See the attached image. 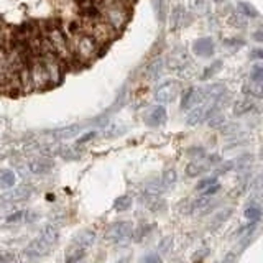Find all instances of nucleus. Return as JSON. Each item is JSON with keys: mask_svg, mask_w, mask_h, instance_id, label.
<instances>
[{"mask_svg": "<svg viewBox=\"0 0 263 263\" xmlns=\"http://www.w3.org/2000/svg\"><path fill=\"white\" fill-rule=\"evenodd\" d=\"M58 238H60V229L56 226L49 224V226L43 227L40 235L33 238V240L27 245V249H25V257H28V258L45 257V255L54 247Z\"/></svg>", "mask_w": 263, "mask_h": 263, "instance_id": "1", "label": "nucleus"}, {"mask_svg": "<svg viewBox=\"0 0 263 263\" xmlns=\"http://www.w3.org/2000/svg\"><path fill=\"white\" fill-rule=\"evenodd\" d=\"M97 8L114 30H122L128 22V7L122 0H99Z\"/></svg>", "mask_w": 263, "mask_h": 263, "instance_id": "2", "label": "nucleus"}, {"mask_svg": "<svg viewBox=\"0 0 263 263\" xmlns=\"http://www.w3.org/2000/svg\"><path fill=\"white\" fill-rule=\"evenodd\" d=\"M96 240V232L94 230H82L76 237L72 238L69 247L64 252V260L66 263H78L86 257L89 252L90 245Z\"/></svg>", "mask_w": 263, "mask_h": 263, "instance_id": "3", "label": "nucleus"}, {"mask_svg": "<svg viewBox=\"0 0 263 263\" xmlns=\"http://www.w3.org/2000/svg\"><path fill=\"white\" fill-rule=\"evenodd\" d=\"M99 46L101 45H99L92 36L87 35V33H82V31L74 35L71 45H69L71 54L76 56L82 63H89L90 60H94V58L99 54Z\"/></svg>", "mask_w": 263, "mask_h": 263, "instance_id": "4", "label": "nucleus"}, {"mask_svg": "<svg viewBox=\"0 0 263 263\" xmlns=\"http://www.w3.org/2000/svg\"><path fill=\"white\" fill-rule=\"evenodd\" d=\"M132 234H134V226H132V222L120 220V222H115V224L105 229L104 238L109 243H120L123 240H127Z\"/></svg>", "mask_w": 263, "mask_h": 263, "instance_id": "5", "label": "nucleus"}, {"mask_svg": "<svg viewBox=\"0 0 263 263\" xmlns=\"http://www.w3.org/2000/svg\"><path fill=\"white\" fill-rule=\"evenodd\" d=\"M179 94V82L178 81H164L156 87L155 99L160 104H171L176 101Z\"/></svg>", "mask_w": 263, "mask_h": 263, "instance_id": "6", "label": "nucleus"}, {"mask_svg": "<svg viewBox=\"0 0 263 263\" xmlns=\"http://www.w3.org/2000/svg\"><path fill=\"white\" fill-rule=\"evenodd\" d=\"M30 81H31V89H45L49 86V78L46 68L41 60L35 61L30 66Z\"/></svg>", "mask_w": 263, "mask_h": 263, "instance_id": "7", "label": "nucleus"}, {"mask_svg": "<svg viewBox=\"0 0 263 263\" xmlns=\"http://www.w3.org/2000/svg\"><path fill=\"white\" fill-rule=\"evenodd\" d=\"M33 194V187L30 186H20V187H15L12 191L4 193L0 196V202L4 204H15V202H22L25 199H28Z\"/></svg>", "mask_w": 263, "mask_h": 263, "instance_id": "8", "label": "nucleus"}, {"mask_svg": "<svg viewBox=\"0 0 263 263\" xmlns=\"http://www.w3.org/2000/svg\"><path fill=\"white\" fill-rule=\"evenodd\" d=\"M166 109H164L163 105H155V107H150L145 114H143V120L146 125L150 127H160L163 125L164 122H166Z\"/></svg>", "mask_w": 263, "mask_h": 263, "instance_id": "9", "label": "nucleus"}, {"mask_svg": "<svg viewBox=\"0 0 263 263\" xmlns=\"http://www.w3.org/2000/svg\"><path fill=\"white\" fill-rule=\"evenodd\" d=\"M205 101L204 99V92L202 89H197V87H189L184 90L183 94V101H181V109L183 110H189L193 107L199 105Z\"/></svg>", "mask_w": 263, "mask_h": 263, "instance_id": "10", "label": "nucleus"}, {"mask_svg": "<svg viewBox=\"0 0 263 263\" xmlns=\"http://www.w3.org/2000/svg\"><path fill=\"white\" fill-rule=\"evenodd\" d=\"M140 204L152 212H163L166 209V201H164L163 197H160L158 194H148V193L142 194L140 196Z\"/></svg>", "mask_w": 263, "mask_h": 263, "instance_id": "11", "label": "nucleus"}, {"mask_svg": "<svg viewBox=\"0 0 263 263\" xmlns=\"http://www.w3.org/2000/svg\"><path fill=\"white\" fill-rule=\"evenodd\" d=\"M28 170L33 175H46L53 170V161L48 158H31L28 160Z\"/></svg>", "mask_w": 263, "mask_h": 263, "instance_id": "12", "label": "nucleus"}, {"mask_svg": "<svg viewBox=\"0 0 263 263\" xmlns=\"http://www.w3.org/2000/svg\"><path fill=\"white\" fill-rule=\"evenodd\" d=\"M184 16H186V10L183 5H175L170 15V30L171 31H178L181 27L184 25Z\"/></svg>", "mask_w": 263, "mask_h": 263, "instance_id": "13", "label": "nucleus"}, {"mask_svg": "<svg viewBox=\"0 0 263 263\" xmlns=\"http://www.w3.org/2000/svg\"><path fill=\"white\" fill-rule=\"evenodd\" d=\"M187 60H189V58H187V53L184 51V49H181V48L173 49V51L170 53V56H168V68H170V71H176L179 66L184 64Z\"/></svg>", "mask_w": 263, "mask_h": 263, "instance_id": "14", "label": "nucleus"}, {"mask_svg": "<svg viewBox=\"0 0 263 263\" xmlns=\"http://www.w3.org/2000/svg\"><path fill=\"white\" fill-rule=\"evenodd\" d=\"M211 168V158L208 160H204L202 156L199 160H194L191 161L186 166V173H187V176H197V175H202L204 171H208Z\"/></svg>", "mask_w": 263, "mask_h": 263, "instance_id": "15", "label": "nucleus"}, {"mask_svg": "<svg viewBox=\"0 0 263 263\" xmlns=\"http://www.w3.org/2000/svg\"><path fill=\"white\" fill-rule=\"evenodd\" d=\"M214 208V199L211 196H201L199 199H197L194 204H193V214L194 216H204V214L211 212V209Z\"/></svg>", "mask_w": 263, "mask_h": 263, "instance_id": "16", "label": "nucleus"}, {"mask_svg": "<svg viewBox=\"0 0 263 263\" xmlns=\"http://www.w3.org/2000/svg\"><path fill=\"white\" fill-rule=\"evenodd\" d=\"M163 60L161 58H155V60L146 66V69H145V78L148 81H156L160 76H161V72H163Z\"/></svg>", "mask_w": 263, "mask_h": 263, "instance_id": "17", "label": "nucleus"}, {"mask_svg": "<svg viewBox=\"0 0 263 263\" xmlns=\"http://www.w3.org/2000/svg\"><path fill=\"white\" fill-rule=\"evenodd\" d=\"M194 53L197 56H201V58H205V56H209L212 54L214 51V45H212V40L211 38H201V40H197L196 43H194Z\"/></svg>", "mask_w": 263, "mask_h": 263, "instance_id": "18", "label": "nucleus"}, {"mask_svg": "<svg viewBox=\"0 0 263 263\" xmlns=\"http://www.w3.org/2000/svg\"><path fill=\"white\" fill-rule=\"evenodd\" d=\"M181 79H193L196 76V68L191 60H187L184 64H181L179 68L175 71Z\"/></svg>", "mask_w": 263, "mask_h": 263, "instance_id": "19", "label": "nucleus"}, {"mask_svg": "<svg viewBox=\"0 0 263 263\" xmlns=\"http://www.w3.org/2000/svg\"><path fill=\"white\" fill-rule=\"evenodd\" d=\"M15 184V173L12 170H0V189H8Z\"/></svg>", "mask_w": 263, "mask_h": 263, "instance_id": "20", "label": "nucleus"}, {"mask_svg": "<svg viewBox=\"0 0 263 263\" xmlns=\"http://www.w3.org/2000/svg\"><path fill=\"white\" fill-rule=\"evenodd\" d=\"M78 132H81V127L79 125H71V127H64V128H60L53 132V137L54 138H60V140H64V138H71L78 134Z\"/></svg>", "mask_w": 263, "mask_h": 263, "instance_id": "21", "label": "nucleus"}, {"mask_svg": "<svg viewBox=\"0 0 263 263\" xmlns=\"http://www.w3.org/2000/svg\"><path fill=\"white\" fill-rule=\"evenodd\" d=\"M243 216H245L247 220L250 222V224H257V222L260 220V217H261V211H260L258 205L252 204V205H249V208L245 209Z\"/></svg>", "mask_w": 263, "mask_h": 263, "instance_id": "22", "label": "nucleus"}, {"mask_svg": "<svg viewBox=\"0 0 263 263\" xmlns=\"http://www.w3.org/2000/svg\"><path fill=\"white\" fill-rule=\"evenodd\" d=\"M189 8L197 15H205L209 12L208 0H189Z\"/></svg>", "mask_w": 263, "mask_h": 263, "instance_id": "23", "label": "nucleus"}, {"mask_svg": "<svg viewBox=\"0 0 263 263\" xmlns=\"http://www.w3.org/2000/svg\"><path fill=\"white\" fill-rule=\"evenodd\" d=\"M132 208V197L130 196H119L114 202V209L117 212H125Z\"/></svg>", "mask_w": 263, "mask_h": 263, "instance_id": "24", "label": "nucleus"}, {"mask_svg": "<svg viewBox=\"0 0 263 263\" xmlns=\"http://www.w3.org/2000/svg\"><path fill=\"white\" fill-rule=\"evenodd\" d=\"M243 92H245V94H249V96H252V97L260 99V97H261V94H263L261 84H260V82L249 81V82H247V84H245V87H243Z\"/></svg>", "mask_w": 263, "mask_h": 263, "instance_id": "25", "label": "nucleus"}, {"mask_svg": "<svg viewBox=\"0 0 263 263\" xmlns=\"http://www.w3.org/2000/svg\"><path fill=\"white\" fill-rule=\"evenodd\" d=\"M160 183L163 184V187L166 189V187H170V186H173L176 183V171L175 170H166L163 173V176H161V179H160Z\"/></svg>", "mask_w": 263, "mask_h": 263, "instance_id": "26", "label": "nucleus"}, {"mask_svg": "<svg viewBox=\"0 0 263 263\" xmlns=\"http://www.w3.org/2000/svg\"><path fill=\"white\" fill-rule=\"evenodd\" d=\"M252 109H253V102L249 101V99H243V101H240V102H237V104H235V114H238V115L250 112Z\"/></svg>", "mask_w": 263, "mask_h": 263, "instance_id": "27", "label": "nucleus"}, {"mask_svg": "<svg viewBox=\"0 0 263 263\" xmlns=\"http://www.w3.org/2000/svg\"><path fill=\"white\" fill-rule=\"evenodd\" d=\"M238 12H240L245 16V18H249V16H250V18H255V16L258 15V12L255 10V7L249 5L247 2H242L240 4V7H238Z\"/></svg>", "mask_w": 263, "mask_h": 263, "instance_id": "28", "label": "nucleus"}, {"mask_svg": "<svg viewBox=\"0 0 263 263\" xmlns=\"http://www.w3.org/2000/svg\"><path fill=\"white\" fill-rule=\"evenodd\" d=\"M27 217H28V212L18 211V212H15V214H10V216L5 219V222H7V224H18V222L25 220Z\"/></svg>", "mask_w": 263, "mask_h": 263, "instance_id": "29", "label": "nucleus"}, {"mask_svg": "<svg viewBox=\"0 0 263 263\" xmlns=\"http://www.w3.org/2000/svg\"><path fill=\"white\" fill-rule=\"evenodd\" d=\"M250 81H253V82H263V69H261V66L260 64H257L255 68L252 69V72H250Z\"/></svg>", "mask_w": 263, "mask_h": 263, "instance_id": "30", "label": "nucleus"}, {"mask_svg": "<svg viewBox=\"0 0 263 263\" xmlns=\"http://www.w3.org/2000/svg\"><path fill=\"white\" fill-rule=\"evenodd\" d=\"M230 212H232V211H230V209H226V211H220L219 214H217V216L216 217H214V222H212V227H217L219 224H220V222H224L229 216H230Z\"/></svg>", "mask_w": 263, "mask_h": 263, "instance_id": "31", "label": "nucleus"}, {"mask_svg": "<svg viewBox=\"0 0 263 263\" xmlns=\"http://www.w3.org/2000/svg\"><path fill=\"white\" fill-rule=\"evenodd\" d=\"M15 260V253L12 250H0V263H10Z\"/></svg>", "mask_w": 263, "mask_h": 263, "instance_id": "32", "label": "nucleus"}, {"mask_svg": "<svg viewBox=\"0 0 263 263\" xmlns=\"http://www.w3.org/2000/svg\"><path fill=\"white\" fill-rule=\"evenodd\" d=\"M214 183H217V179H216V176H212V178H205V179H202L199 184L196 186V189L197 191H201V189H205V187H209V186H212Z\"/></svg>", "mask_w": 263, "mask_h": 263, "instance_id": "33", "label": "nucleus"}, {"mask_svg": "<svg viewBox=\"0 0 263 263\" xmlns=\"http://www.w3.org/2000/svg\"><path fill=\"white\" fill-rule=\"evenodd\" d=\"M142 263H161V258L156 253H150V255H146V257H143Z\"/></svg>", "mask_w": 263, "mask_h": 263, "instance_id": "34", "label": "nucleus"}, {"mask_svg": "<svg viewBox=\"0 0 263 263\" xmlns=\"http://www.w3.org/2000/svg\"><path fill=\"white\" fill-rule=\"evenodd\" d=\"M220 189V186L217 184V183H214L212 186H209V187H205L204 189V193H202V196H214L217 191Z\"/></svg>", "mask_w": 263, "mask_h": 263, "instance_id": "35", "label": "nucleus"}, {"mask_svg": "<svg viewBox=\"0 0 263 263\" xmlns=\"http://www.w3.org/2000/svg\"><path fill=\"white\" fill-rule=\"evenodd\" d=\"M153 4H155V10H156V15L163 16V0H153Z\"/></svg>", "mask_w": 263, "mask_h": 263, "instance_id": "36", "label": "nucleus"}, {"mask_svg": "<svg viewBox=\"0 0 263 263\" xmlns=\"http://www.w3.org/2000/svg\"><path fill=\"white\" fill-rule=\"evenodd\" d=\"M222 263H237V255L234 252H229L224 257V260H222Z\"/></svg>", "mask_w": 263, "mask_h": 263, "instance_id": "37", "label": "nucleus"}, {"mask_svg": "<svg viewBox=\"0 0 263 263\" xmlns=\"http://www.w3.org/2000/svg\"><path fill=\"white\" fill-rule=\"evenodd\" d=\"M94 135H96L94 132H89V134H86L84 137H82V138H79V140H78V143H86L87 140H90V138H92Z\"/></svg>", "mask_w": 263, "mask_h": 263, "instance_id": "38", "label": "nucleus"}, {"mask_svg": "<svg viewBox=\"0 0 263 263\" xmlns=\"http://www.w3.org/2000/svg\"><path fill=\"white\" fill-rule=\"evenodd\" d=\"M119 263H132V261H130L128 258H123V260H120Z\"/></svg>", "mask_w": 263, "mask_h": 263, "instance_id": "39", "label": "nucleus"}, {"mask_svg": "<svg viewBox=\"0 0 263 263\" xmlns=\"http://www.w3.org/2000/svg\"><path fill=\"white\" fill-rule=\"evenodd\" d=\"M214 2H219L220 4V2H224V0H214Z\"/></svg>", "mask_w": 263, "mask_h": 263, "instance_id": "40", "label": "nucleus"}, {"mask_svg": "<svg viewBox=\"0 0 263 263\" xmlns=\"http://www.w3.org/2000/svg\"><path fill=\"white\" fill-rule=\"evenodd\" d=\"M0 219H2V212H0Z\"/></svg>", "mask_w": 263, "mask_h": 263, "instance_id": "41", "label": "nucleus"}]
</instances>
